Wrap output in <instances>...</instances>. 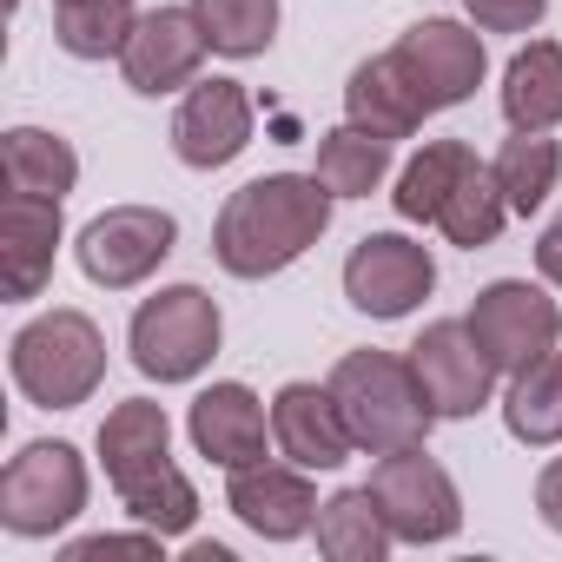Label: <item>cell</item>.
Returning a JSON list of instances; mask_svg holds the SVG:
<instances>
[{
  "label": "cell",
  "instance_id": "obj_1",
  "mask_svg": "<svg viewBox=\"0 0 562 562\" xmlns=\"http://www.w3.org/2000/svg\"><path fill=\"white\" fill-rule=\"evenodd\" d=\"M331 186L318 172H265L238 186L212 218V258L232 278H271L299 265L331 225Z\"/></svg>",
  "mask_w": 562,
  "mask_h": 562
},
{
  "label": "cell",
  "instance_id": "obj_2",
  "mask_svg": "<svg viewBox=\"0 0 562 562\" xmlns=\"http://www.w3.org/2000/svg\"><path fill=\"white\" fill-rule=\"evenodd\" d=\"M331 397H338L358 450H371V457L411 450L437 424V411H430L411 358H391V351H345L338 371H331Z\"/></svg>",
  "mask_w": 562,
  "mask_h": 562
},
{
  "label": "cell",
  "instance_id": "obj_3",
  "mask_svg": "<svg viewBox=\"0 0 562 562\" xmlns=\"http://www.w3.org/2000/svg\"><path fill=\"white\" fill-rule=\"evenodd\" d=\"M14 384L41 411H80L106 378V338L87 312H41L8 345Z\"/></svg>",
  "mask_w": 562,
  "mask_h": 562
},
{
  "label": "cell",
  "instance_id": "obj_4",
  "mask_svg": "<svg viewBox=\"0 0 562 562\" xmlns=\"http://www.w3.org/2000/svg\"><path fill=\"white\" fill-rule=\"evenodd\" d=\"M218 338H225V318H218L212 292H199V285H166V292H153V299L133 312V331H126L133 364H139V378H153V384H192V378L218 358Z\"/></svg>",
  "mask_w": 562,
  "mask_h": 562
},
{
  "label": "cell",
  "instance_id": "obj_5",
  "mask_svg": "<svg viewBox=\"0 0 562 562\" xmlns=\"http://www.w3.org/2000/svg\"><path fill=\"white\" fill-rule=\"evenodd\" d=\"M87 509V457L60 437L27 443L0 470V522L14 536H54Z\"/></svg>",
  "mask_w": 562,
  "mask_h": 562
},
{
  "label": "cell",
  "instance_id": "obj_6",
  "mask_svg": "<svg viewBox=\"0 0 562 562\" xmlns=\"http://www.w3.org/2000/svg\"><path fill=\"white\" fill-rule=\"evenodd\" d=\"M371 496H378V509H384V522H391L397 542H417L424 549V542H450L463 529V496H457L450 470L437 457H424V443L378 457Z\"/></svg>",
  "mask_w": 562,
  "mask_h": 562
},
{
  "label": "cell",
  "instance_id": "obj_7",
  "mask_svg": "<svg viewBox=\"0 0 562 562\" xmlns=\"http://www.w3.org/2000/svg\"><path fill=\"white\" fill-rule=\"evenodd\" d=\"M172 245H179L172 212H159V205H113V212H100L80 232L74 258H80V271L93 278V285L133 292V285H146V278L172 258Z\"/></svg>",
  "mask_w": 562,
  "mask_h": 562
},
{
  "label": "cell",
  "instance_id": "obj_8",
  "mask_svg": "<svg viewBox=\"0 0 562 562\" xmlns=\"http://www.w3.org/2000/svg\"><path fill=\"white\" fill-rule=\"evenodd\" d=\"M470 331L490 351V364L503 378H516L522 364H536V358L555 351L562 312H555V299L542 285H529V278H496V285H483L476 305H470Z\"/></svg>",
  "mask_w": 562,
  "mask_h": 562
},
{
  "label": "cell",
  "instance_id": "obj_9",
  "mask_svg": "<svg viewBox=\"0 0 562 562\" xmlns=\"http://www.w3.org/2000/svg\"><path fill=\"white\" fill-rule=\"evenodd\" d=\"M430 285H437V265L404 232H371L345 258V299L364 318H411L430 299Z\"/></svg>",
  "mask_w": 562,
  "mask_h": 562
},
{
  "label": "cell",
  "instance_id": "obj_10",
  "mask_svg": "<svg viewBox=\"0 0 562 562\" xmlns=\"http://www.w3.org/2000/svg\"><path fill=\"white\" fill-rule=\"evenodd\" d=\"M411 371H417V384H424L437 417H476L490 404V391H496V364L476 345L470 318H437L411 345Z\"/></svg>",
  "mask_w": 562,
  "mask_h": 562
},
{
  "label": "cell",
  "instance_id": "obj_11",
  "mask_svg": "<svg viewBox=\"0 0 562 562\" xmlns=\"http://www.w3.org/2000/svg\"><path fill=\"white\" fill-rule=\"evenodd\" d=\"M205 54H212V41H205V27H199L192 8H153V14H139V27H133V41H126L120 74H126L133 93L159 100V93L192 87Z\"/></svg>",
  "mask_w": 562,
  "mask_h": 562
},
{
  "label": "cell",
  "instance_id": "obj_12",
  "mask_svg": "<svg viewBox=\"0 0 562 562\" xmlns=\"http://www.w3.org/2000/svg\"><path fill=\"white\" fill-rule=\"evenodd\" d=\"M251 146V93L238 80H199L172 113V153L192 172H218Z\"/></svg>",
  "mask_w": 562,
  "mask_h": 562
},
{
  "label": "cell",
  "instance_id": "obj_13",
  "mask_svg": "<svg viewBox=\"0 0 562 562\" xmlns=\"http://www.w3.org/2000/svg\"><path fill=\"white\" fill-rule=\"evenodd\" d=\"M225 509L265 542H299L318 522V490L299 463H245L225 483Z\"/></svg>",
  "mask_w": 562,
  "mask_h": 562
},
{
  "label": "cell",
  "instance_id": "obj_14",
  "mask_svg": "<svg viewBox=\"0 0 562 562\" xmlns=\"http://www.w3.org/2000/svg\"><path fill=\"white\" fill-rule=\"evenodd\" d=\"M271 443L278 457H292L299 470H345L358 437L331 397V384H285L271 397Z\"/></svg>",
  "mask_w": 562,
  "mask_h": 562
},
{
  "label": "cell",
  "instance_id": "obj_15",
  "mask_svg": "<svg viewBox=\"0 0 562 562\" xmlns=\"http://www.w3.org/2000/svg\"><path fill=\"white\" fill-rule=\"evenodd\" d=\"M391 54L404 60V74L417 80V93L430 100V113L463 106L483 87V41L470 27H457V21H417Z\"/></svg>",
  "mask_w": 562,
  "mask_h": 562
},
{
  "label": "cell",
  "instance_id": "obj_16",
  "mask_svg": "<svg viewBox=\"0 0 562 562\" xmlns=\"http://www.w3.org/2000/svg\"><path fill=\"white\" fill-rule=\"evenodd\" d=\"M54 258H60V199L8 192V205H0V292L14 305L41 299L54 285Z\"/></svg>",
  "mask_w": 562,
  "mask_h": 562
},
{
  "label": "cell",
  "instance_id": "obj_17",
  "mask_svg": "<svg viewBox=\"0 0 562 562\" xmlns=\"http://www.w3.org/2000/svg\"><path fill=\"white\" fill-rule=\"evenodd\" d=\"M192 450L218 470H245V463H265V443H271V411L245 391V384H212L192 397Z\"/></svg>",
  "mask_w": 562,
  "mask_h": 562
},
{
  "label": "cell",
  "instance_id": "obj_18",
  "mask_svg": "<svg viewBox=\"0 0 562 562\" xmlns=\"http://www.w3.org/2000/svg\"><path fill=\"white\" fill-rule=\"evenodd\" d=\"M100 463H106V483L126 496L133 483L159 476L172 463V424H166V404L153 397H126L106 411L100 424Z\"/></svg>",
  "mask_w": 562,
  "mask_h": 562
},
{
  "label": "cell",
  "instance_id": "obj_19",
  "mask_svg": "<svg viewBox=\"0 0 562 562\" xmlns=\"http://www.w3.org/2000/svg\"><path fill=\"white\" fill-rule=\"evenodd\" d=\"M345 113H351L358 126L384 133V139H411V133L430 120V100L417 93V80L404 74L397 54H378V60H364V67L345 80Z\"/></svg>",
  "mask_w": 562,
  "mask_h": 562
},
{
  "label": "cell",
  "instance_id": "obj_20",
  "mask_svg": "<svg viewBox=\"0 0 562 562\" xmlns=\"http://www.w3.org/2000/svg\"><path fill=\"white\" fill-rule=\"evenodd\" d=\"M503 120L516 133H549L562 120V47L555 41H529L503 67Z\"/></svg>",
  "mask_w": 562,
  "mask_h": 562
},
{
  "label": "cell",
  "instance_id": "obj_21",
  "mask_svg": "<svg viewBox=\"0 0 562 562\" xmlns=\"http://www.w3.org/2000/svg\"><path fill=\"white\" fill-rule=\"evenodd\" d=\"M391 542H397V536H391V522H384L371 483L338 490L331 503H318V549H325L331 562H384Z\"/></svg>",
  "mask_w": 562,
  "mask_h": 562
},
{
  "label": "cell",
  "instance_id": "obj_22",
  "mask_svg": "<svg viewBox=\"0 0 562 562\" xmlns=\"http://www.w3.org/2000/svg\"><path fill=\"white\" fill-rule=\"evenodd\" d=\"M503 424H509V437L529 443V450L562 443V351H549V358H536V364H522V371L509 378V391H503Z\"/></svg>",
  "mask_w": 562,
  "mask_h": 562
},
{
  "label": "cell",
  "instance_id": "obj_23",
  "mask_svg": "<svg viewBox=\"0 0 562 562\" xmlns=\"http://www.w3.org/2000/svg\"><path fill=\"white\" fill-rule=\"evenodd\" d=\"M338 199H371L378 186H384V172H391V139L384 133H371V126H358V120H345V126H331L325 139H318V166H312Z\"/></svg>",
  "mask_w": 562,
  "mask_h": 562
},
{
  "label": "cell",
  "instance_id": "obj_24",
  "mask_svg": "<svg viewBox=\"0 0 562 562\" xmlns=\"http://www.w3.org/2000/svg\"><path fill=\"white\" fill-rule=\"evenodd\" d=\"M470 166H483L463 139H430L404 172H397V192H391V205H397V218H424V225H437V212H443V199L463 186V172Z\"/></svg>",
  "mask_w": 562,
  "mask_h": 562
},
{
  "label": "cell",
  "instance_id": "obj_25",
  "mask_svg": "<svg viewBox=\"0 0 562 562\" xmlns=\"http://www.w3.org/2000/svg\"><path fill=\"white\" fill-rule=\"evenodd\" d=\"M8 192H34V199H67L80 186V159L60 133L47 126H14L8 133Z\"/></svg>",
  "mask_w": 562,
  "mask_h": 562
},
{
  "label": "cell",
  "instance_id": "obj_26",
  "mask_svg": "<svg viewBox=\"0 0 562 562\" xmlns=\"http://www.w3.org/2000/svg\"><path fill=\"white\" fill-rule=\"evenodd\" d=\"M133 27H139V8H133V0H60V8H54V41H60L74 60L126 54Z\"/></svg>",
  "mask_w": 562,
  "mask_h": 562
},
{
  "label": "cell",
  "instance_id": "obj_27",
  "mask_svg": "<svg viewBox=\"0 0 562 562\" xmlns=\"http://www.w3.org/2000/svg\"><path fill=\"white\" fill-rule=\"evenodd\" d=\"M490 172H496L509 212L529 218V212L555 192V179H562V146H555L549 133H516V139H503V153L490 159Z\"/></svg>",
  "mask_w": 562,
  "mask_h": 562
},
{
  "label": "cell",
  "instance_id": "obj_28",
  "mask_svg": "<svg viewBox=\"0 0 562 562\" xmlns=\"http://www.w3.org/2000/svg\"><path fill=\"white\" fill-rule=\"evenodd\" d=\"M503 218H509V199H503L496 172H490V166H470V172H463V186L443 199L437 232H443L450 245H463V251H483V245H496Z\"/></svg>",
  "mask_w": 562,
  "mask_h": 562
},
{
  "label": "cell",
  "instance_id": "obj_29",
  "mask_svg": "<svg viewBox=\"0 0 562 562\" xmlns=\"http://www.w3.org/2000/svg\"><path fill=\"white\" fill-rule=\"evenodd\" d=\"M192 14L225 60H251L278 41V0H192Z\"/></svg>",
  "mask_w": 562,
  "mask_h": 562
},
{
  "label": "cell",
  "instance_id": "obj_30",
  "mask_svg": "<svg viewBox=\"0 0 562 562\" xmlns=\"http://www.w3.org/2000/svg\"><path fill=\"white\" fill-rule=\"evenodd\" d=\"M120 503H126V516H133L139 529H159V536H186L192 516H199V490H192V476H186L179 463H166L159 476L133 483Z\"/></svg>",
  "mask_w": 562,
  "mask_h": 562
},
{
  "label": "cell",
  "instance_id": "obj_31",
  "mask_svg": "<svg viewBox=\"0 0 562 562\" xmlns=\"http://www.w3.org/2000/svg\"><path fill=\"white\" fill-rule=\"evenodd\" d=\"M463 8L483 34H529L549 14V0H463Z\"/></svg>",
  "mask_w": 562,
  "mask_h": 562
},
{
  "label": "cell",
  "instance_id": "obj_32",
  "mask_svg": "<svg viewBox=\"0 0 562 562\" xmlns=\"http://www.w3.org/2000/svg\"><path fill=\"white\" fill-rule=\"evenodd\" d=\"M159 529H139V536H87V542H67V562H93V555H159Z\"/></svg>",
  "mask_w": 562,
  "mask_h": 562
},
{
  "label": "cell",
  "instance_id": "obj_33",
  "mask_svg": "<svg viewBox=\"0 0 562 562\" xmlns=\"http://www.w3.org/2000/svg\"><path fill=\"white\" fill-rule=\"evenodd\" d=\"M536 509H542V522L562 536V457L542 463V476H536Z\"/></svg>",
  "mask_w": 562,
  "mask_h": 562
},
{
  "label": "cell",
  "instance_id": "obj_34",
  "mask_svg": "<svg viewBox=\"0 0 562 562\" xmlns=\"http://www.w3.org/2000/svg\"><path fill=\"white\" fill-rule=\"evenodd\" d=\"M536 271H542L549 285L562 292V212H555V218H549V232L536 238Z\"/></svg>",
  "mask_w": 562,
  "mask_h": 562
}]
</instances>
